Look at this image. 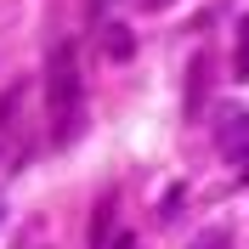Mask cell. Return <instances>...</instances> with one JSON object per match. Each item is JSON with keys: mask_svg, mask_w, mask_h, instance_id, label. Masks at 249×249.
I'll list each match as a JSON object with an SVG mask.
<instances>
[{"mask_svg": "<svg viewBox=\"0 0 249 249\" xmlns=\"http://www.w3.org/2000/svg\"><path fill=\"white\" fill-rule=\"evenodd\" d=\"M238 79H249V17H238Z\"/></svg>", "mask_w": 249, "mask_h": 249, "instance_id": "8992f818", "label": "cell"}, {"mask_svg": "<svg viewBox=\"0 0 249 249\" xmlns=\"http://www.w3.org/2000/svg\"><path fill=\"white\" fill-rule=\"evenodd\" d=\"M113 249H136V238H119V244H113Z\"/></svg>", "mask_w": 249, "mask_h": 249, "instance_id": "ba28073f", "label": "cell"}, {"mask_svg": "<svg viewBox=\"0 0 249 249\" xmlns=\"http://www.w3.org/2000/svg\"><path fill=\"white\" fill-rule=\"evenodd\" d=\"M147 6H153V12H159V6H170V0H147Z\"/></svg>", "mask_w": 249, "mask_h": 249, "instance_id": "9c48e42d", "label": "cell"}, {"mask_svg": "<svg viewBox=\"0 0 249 249\" xmlns=\"http://www.w3.org/2000/svg\"><path fill=\"white\" fill-rule=\"evenodd\" d=\"M17 147H23V85L0 96V164H12Z\"/></svg>", "mask_w": 249, "mask_h": 249, "instance_id": "3957f363", "label": "cell"}, {"mask_svg": "<svg viewBox=\"0 0 249 249\" xmlns=\"http://www.w3.org/2000/svg\"><path fill=\"white\" fill-rule=\"evenodd\" d=\"M108 51H113V57H130V34H124L119 23H113V29H108Z\"/></svg>", "mask_w": 249, "mask_h": 249, "instance_id": "52a82bcc", "label": "cell"}, {"mask_svg": "<svg viewBox=\"0 0 249 249\" xmlns=\"http://www.w3.org/2000/svg\"><path fill=\"white\" fill-rule=\"evenodd\" d=\"M46 113H51V142H74L85 130V74H79L74 40H62L46 62Z\"/></svg>", "mask_w": 249, "mask_h": 249, "instance_id": "6da1fadb", "label": "cell"}, {"mask_svg": "<svg viewBox=\"0 0 249 249\" xmlns=\"http://www.w3.org/2000/svg\"><path fill=\"white\" fill-rule=\"evenodd\" d=\"M108 227H113V204H102L91 221V249H108Z\"/></svg>", "mask_w": 249, "mask_h": 249, "instance_id": "277c9868", "label": "cell"}, {"mask_svg": "<svg viewBox=\"0 0 249 249\" xmlns=\"http://www.w3.org/2000/svg\"><path fill=\"white\" fill-rule=\"evenodd\" d=\"M193 249H232V232H227V227H210V232L193 238Z\"/></svg>", "mask_w": 249, "mask_h": 249, "instance_id": "5b68a950", "label": "cell"}, {"mask_svg": "<svg viewBox=\"0 0 249 249\" xmlns=\"http://www.w3.org/2000/svg\"><path fill=\"white\" fill-rule=\"evenodd\" d=\"M215 147H221V159H232V164L249 159V108H221L215 113Z\"/></svg>", "mask_w": 249, "mask_h": 249, "instance_id": "7a4b0ae2", "label": "cell"}]
</instances>
